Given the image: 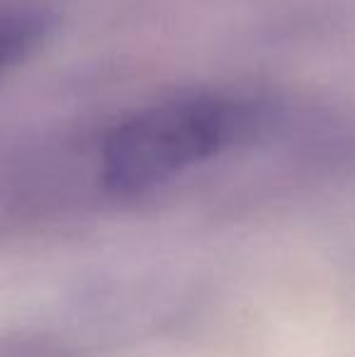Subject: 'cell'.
<instances>
[{"label":"cell","mask_w":355,"mask_h":357,"mask_svg":"<svg viewBox=\"0 0 355 357\" xmlns=\"http://www.w3.org/2000/svg\"><path fill=\"white\" fill-rule=\"evenodd\" d=\"M0 357H78L73 350L32 335H10L0 340Z\"/></svg>","instance_id":"cell-3"},{"label":"cell","mask_w":355,"mask_h":357,"mask_svg":"<svg viewBox=\"0 0 355 357\" xmlns=\"http://www.w3.org/2000/svg\"><path fill=\"white\" fill-rule=\"evenodd\" d=\"M351 255H353V258H351V260H353V275H355V250H353V253H351Z\"/></svg>","instance_id":"cell-4"},{"label":"cell","mask_w":355,"mask_h":357,"mask_svg":"<svg viewBox=\"0 0 355 357\" xmlns=\"http://www.w3.org/2000/svg\"><path fill=\"white\" fill-rule=\"evenodd\" d=\"M59 29L61 17L49 5L29 0L0 3V75L39 56Z\"/></svg>","instance_id":"cell-2"},{"label":"cell","mask_w":355,"mask_h":357,"mask_svg":"<svg viewBox=\"0 0 355 357\" xmlns=\"http://www.w3.org/2000/svg\"><path fill=\"white\" fill-rule=\"evenodd\" d=\"M287 112L282 100L261 90L195 88L166 95L107 129L98 180L119 197L153 192L199 165L275 139Z\"/></svg>","instance_id":"cell-1"}]
</instances>
